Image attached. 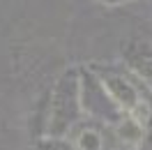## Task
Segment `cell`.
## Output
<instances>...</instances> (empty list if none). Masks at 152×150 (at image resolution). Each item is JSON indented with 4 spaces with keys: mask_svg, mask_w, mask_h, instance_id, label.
I'll return each instance as SVG.
<instances>
[{
    "mask_svg": "<svg viewBox=\"0 0 152 150\" xmlns=\"http://www.w3.org/2000/svg\"><path fill=\"white\" fill-rule=\"evenodd\" d=\"M83 118L81 106V81L78 69H67L58 79L51 104H48V118H46V134L48 136H65L78 120Z\"/></svg>",
    "mask_w": 152,
    "mask_h": 150,
    "instance_id": "obj_1",
    "label": "cell"
},
{
    "mask_svg": "<svg viewBox=\"0 0 152 150\" xmlns=\"http://www.w3.org/2000/svg\"><path fill=\"white\" fill-rule=\"evenodd\" d=\"M127 69L136 74L143 83L152 90V46L145 42H134L132 49H127L124 53Z\"/></svg>",
    "mask_w": 152,
    "mask_h": 150,
    "instance_id": "obj_2",
    "label": "cell"
},
{
    "mask_svg": "<svg viewBox=\"0 0 152 150\" xmlns=\"http://www.w3.org/2000/svg\"><path fill=\"white\" fill-rule=\"evenodd\" d=\"M115 125V136L120 139V143L129 146V148H141L143 139H145V122L138 120L134 113H122Z\"/></svg>",
    "mask_w": 152,
    "mask_h": 150,
    "instance_id": "obj_3",
    "label": "cell"
},
{
    "mask_svg": "<svg viewBox=\"0 0 152 150\" xmlns=\"http://www.w3.org/2000/svg\"><path fill=\"white\" fill-rule=\"evenodd\" d=\"M72 146H74L76 150H104V139H102L99 129L86 125V127H81V129L74 134Z\"/></svg>",
    "mask_w": 152,
    "mask_h": 150,
    "instance_id": "obj_4",
    "label": "cell"
},
{
    "mask_svg": "<svg viewBox=\"0 0 152 150\" xmlns=\"http://www.w3.org/2000/svg\"><path fill=\"white\" fill-rule=\"evenodd\" d=\"M42 150H76L72 143L62 141V136H48L44 143H42Z\"/></svg>",
    "mask_w": 152,
    "mask_h": 150,
    "instance_id": "obj_5",
    "label": "cell"
},
{
    "mask_svg": "<svg viewBox=\"0 0 152 150\" xmlns=\"http://www.w3.org/2000/svg\"><path fill=\"white\" fill-rule=\"evenodd\" d=\"M104 5H122V2H129V0H99Z\"/></svg>",
    "mask_w": 152,
    "mask_h": 150,
    "instance_id": "obj_6",
    "label": "cell"
}]
</instances>
